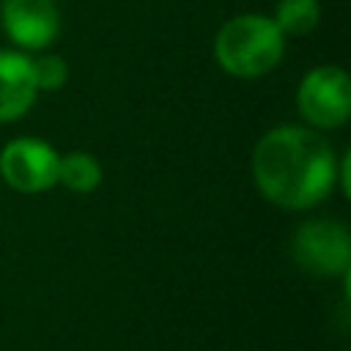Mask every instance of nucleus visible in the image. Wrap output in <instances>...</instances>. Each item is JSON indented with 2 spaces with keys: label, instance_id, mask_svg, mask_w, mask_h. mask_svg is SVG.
I'll return each instance as SVG.
<instances>
[{
  "label": "nucleus",
  "instance_id": "f257e3e1",
  "mask_svg": "<svg viewBox=\"0 0 351 351\" xmlns=\"http://www.w3.org/2000/svg\"><path fill=\"white\" fill-rule=\"evenodd\" d=\"M252 178L269 203L302 211L335 189L337 154L313 126H274L252 151Z\"/></svg>",
  "mask_w": 351,
  "mask_h": 351
},
{
  "label": "nucleus",
  "instance_id": "f03ea898",
  "mask_svg": "<svg viewBox=\"0 0 351 351\" xmlns=\"http://www.w3.org/2000/svg\"><path fill=\"white\" fill-rule=\"evenodd\" d=\"M285 49V36L277 30L271 16L241 14L228 19L214 38V58L230 74L255 80L271 71Z\"/></svg>",
  "mask_w": 351,
  "mask_h": 351
},
{
  "label": "nucleus",
  "instance_id": "7ed1b4c3",
  "mask_svg": "<svg viewBox=\"0 0 351 351\" xmlns=\"http://www.w3.org/2000/svg\"><path fill=\"white\" fill-rule=\"evenodd\" d=\"M291 255L313 277H346L351 269V233L337 219H307L291 239Z\"/></svg>",
  "mask_w": 351,
  "mask_h": 351
},
{
  "label": "nucleus",
  "instance_id": "20e7f679",
  "mask_svg": "<svg viewBox=\"0 0 351 351\" xmlns=\"http://www.w3.org/2000/svg\"><path fill=\"white\" fill-rule=\"evenodd\" d=\"M296 110L313 129H337L351 115V80L340 66L310 69L296 88Z\"/></svg>",
  "mask_w": 351,
  "mask_h": 351
},
{
  "label": "nucleus",
  "instance_id": "39448f33",
  "mask_svg": "<svg viewBox=\"0 0 351 351\" xmlns=\"http://www.w3.org/2000/svg\"><path fill=\"white\" fill-rule=\"evenodd\" d=\"M60 154L41 137H14L0 151L3 181L22 195L47 192L58 184Z\"/></svg>",
  "mask_w": 351,
  "mask_h": 351
},
{
  "label": "nucleus",
  "instance_id": "423d86ee",
  "mask_svg": "<svg viewBox=\"0 0 351 351\" xmlns=\"http://www.w3.org/2000/svg\"><path fill=\"white\" fill-rule=\"evenodd\" d=\"M0 25L19 49H44L60 33L55 0H0Z\"/></svg>",
  "mask_w": 351,
  "mask_h": 351
},
{
  "label": "nucleus",
  "instance_id": "0eeeda50",
  "mask_svg": "<svg viewBox=\"0 0 351 351\" xmlns=\"http://www.w3.org/2000/svg\"><path fill=\"white\" fill-rule=\"evenodd\" d=\"M38 96L30 58L22 49H0V123L25 115Z\"/></svg>",
  "mask_w": 351,
  "mask_h": 351
},
{
  "label": "nucleus",
  "instance_id": "6e6552de",
  "mask_svg": "<svg viewBox=\"0 0 351 351\" xmlns=\"http://www.w3.org/2000/svg\"><path fill=\"white\" fill-rule=\"evenodd\" d=\"M101 165L93 154L88 151H69L66 156H60V165H58V184H63L66 189L77 192V195H85V192H93L99 184H101Z\"/></svg>",
  "mask_w": 351,
  "mask_h": 351
},
{
  "label": "nucleus",
  "instance_id": "1a4fd4ad",
  "mask_svg": "<svg viewBox=\"0 0 351 351\" xmlns=\"http://www.w3.org/2000/svg\"><path fill=\"white\" fill-rule=\"evenodd\" d=\"M271 19L282 36H307L321 19V5L318 0H280Z\"/></svg>",
  "mask_w": 351,
  "mask_h": 351
},
{
  "label": "nucleus",
  "instance_id": "9d476101",
  "mask_svg": "<svg viewBox=\"0 0 351 351\" xmlns=\"http://www.w3.org/2000/svg\"><path fill=\"white\" fill-rule=\"evenodd\" d=\"M30 66H33V80H36L38 90H58L69 80V66H66V60L60 55L30 58Z\"/></svg>",
  "mask_w": 351,
  "mask_h": 351
}]
</instances>
